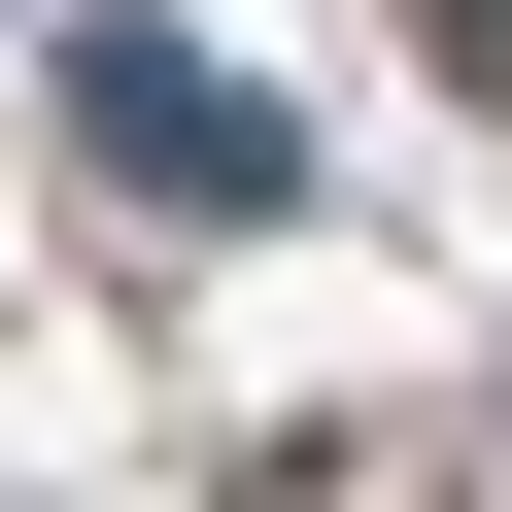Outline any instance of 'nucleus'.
<instances>
[{
  "label": "nucleus",
  "instance_id": "obj_1",
  "mask_svg": "<svg viewBox=\"0 0 512 512\" xmlns=\"http://www.w3.org/2000/svg\"><path fill=\"white\" fill-rule=\"evenodd\" d=\"M69 103H103V171H137V205H274V103H239L205 35H69Z\"/></svg>",
  "mask_w": 512,
  "mask_h": 512
}]
</instances>
